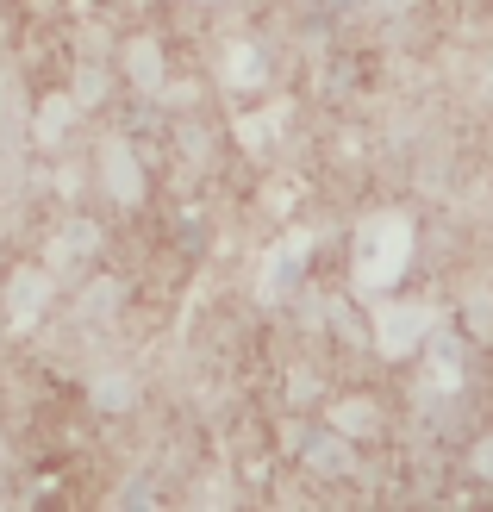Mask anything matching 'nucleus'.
Wrapping results in <instances>:
<instances>
[{"mask_svg": "<svg viewBox=\"0 0 493 512\" xmlns=\"http://www.w3.org/2000/svg\"><path fill=\"white\" fill-rule=\"evenodd\" d=\"M100 182H107V194L119 200V207L144 200V175H138V163H132V150H125V144H107V157H100Z\"/></svg>", "mask_w": 493, "mask_h": 512, "instance_id": "nucleus-1", "label": "nucleus"}, {"mask_svg": "<svg viewBox=\"0 0 493 512\" xmlns=\"http://www.w3.org/2000/svg\"><path fill=\"white\" fill-rule=\"evenodd\" d=\"M44 300H50V275L19 269V275H13V288H7V313H13L19 325H32V319L44 313Z\"/></svg>", "mask_w": 493, "mask_h": 512, "instance_id": "nucleus-2", "label": "nucleus"}, {"mask_svg": "<svg viewBox=\"0 0 493 512\" xmlns=\"http://www.w3.org/2000/svg\"><path fill=\"white\" fill-rule=\"evenodd\" d=\"M381 350L387 356H406L412 344H419V331H425V313H419V306H394V319H387V306H381Z\"/></svg>", "mask_w": 493, "mask_h": 512, "instance_id": "nucleus-3", "label": "nucleus"}, {"mask_svg": "<svg viewBox=\"0 0 493 512\" xmlns=\"http://www.w3.org/2000/svg\"><path fill=\"white\" fill-rule=\"evenodd\" d=\"M375 413H381V406L369 394H344V400H331V431H344V438H369V431L381 425Z\"/></svg>", "mask_w": 493, "mask_h": 512, "instance_id": "nucleus-4", "label": "nucleus"}, {"mask_svg": "<svg viewBox=\"0 0 493 512\" xmlns=\"http://www.w3.org/2000/svg\"><path fill=\"white\" fill-rule=\"evenodd\" d=\"M125 75H132V82H144V88L163 82V57H157V44H150V38H132V44H125Z\"/></svg>", "mask_w": 493, "mask_h": 512, "instance_id": "nucleus-5", "label": "nucleus"}, {"mask_svg": "<svg viewBox=\"0 0 493 512\" xmlns=\"http://www.w3.org/2000/svg\"><path fill=\"white\" fill-rule=\"evenodd\" d=\"M306 463H313L319 475H331V469L344 475L350 469V438H344V431H331V438H319L313 450H306Z\"/></svg>", "mask_w": 493, "mask_h": 512, "instance_id": "nucleus-6", "label": "nucleus"}, {"mask_svg": "<svg viewBox=\"0 0 493 512\" xmlns=\"http://www.w3.org/2000/svg\"><path fill=\"white\" fill-rule=\"evenodd\" d=\"M94 250H100V232H94L88 219H69V232L57 238V250H50V256H57V263H69V256H94Z\"/></svg>", "mask_w": 493, "mask_h": 512, "instance_id": "nucleus-7", "label": "nucleus"}, {"mask_svg": "<svg viewBox=\"0 0 493 512\" xmlns=\"http://www.w3.org/2000/svg\"><path fill=\"white\" fill-rule=\"evenodd\" d=\"M132 381H125V375H100L94 381V406H100V413H125V406H132Z\"/></svg>", "mask_w": 493, "mask_h": 512, "instance_id": "nucleus-8", "label": "nucleus"}, {"mask_svg": "<svg viewBox=\"0 0 493 512\" xmlns=\"http://www.w3.org/2000/svg\"><path fill=\"white\" fill-rule=\"evenodd\" d=\"M69 119H75V94H57V100H44V119H38V138H63L69 132Z\"/></svg>", "mask_w": 493, "mask_h": 512, "instance_id": "nucleus-9", "label": "nucleus"}, {"mask_svg": "<svg viewBox=\"0 0 493 512\" xmlns=\"http://www.w3.org/2000/svg\"><path fill=\"white\" fill-rule=\"evenodd\" d=\"M469 331L475 338H493V294H469Z\"/></svg>", "mask_w": 493, "mask_h": 512, "instance_id": "nucleus-10", "label": "nucleus"}, {"mask_svg": "<svg viewBox=\"0 0 493 512\" xmlns=\"http://www.w3.org/2000/svg\"><path fill=\"white\" fill-rule=\"evenodd\" d=\"M100 94H107V75H100V69H88L82 82H75V107H94Z\"/></svg>", "mask_w": 493, "mask_h": 512, "instance_id": "nucleus-11", "label": "nucleus"}, {"mask_svg": "<svg viewBox=\"0 0 493 512\" xmlns=\"http://www.w3.org/2000/svg\"><path fill=\"white\" fill-rule=\"evenodd\" d=\"M231 82H256V75H263V69H256V57H250V50H231Z\"/></svg>", "mask_w": 493, "mask_h": 512, "instance_id": "nucleus-12", "label": "nucleus"}, {"mask_svg": "<svg viewBox=\"0 0 493 512\" xmlns=\"http://www.w3.org/2000/svg\"><path fill=\"white\" fill-rule=\"evenodd\" d=\"M475 475H493V438L475 444Z\"/></svg>", "mask_w": 493, "mask_h": 512, "instance_id": "nucleus-13", "label": "nucleus"}]
</instances>
